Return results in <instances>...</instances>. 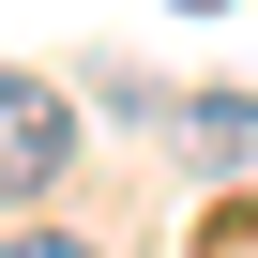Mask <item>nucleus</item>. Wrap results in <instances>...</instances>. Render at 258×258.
I'll use <instances>...</instances> for the list:
<instances>
[{
	"label": "nucleus",
	"instance_id": "nucleus-1",
	"mask_svg": "<svg viewBox=\"0 0 258 258\" xmlns=\"http://www.w3.org/2000/svg\"><path fill=\"white\" fill-rule=\"evenodd\" d=\"M76 167V91L31 76V61H0V198H46Z\"/></svg>",
	"mask_w": 258,
	"mask_h": 258
},
{
	"label": "nucleus",
	"instance_id": "nucleus-2",
	"mask_svg": "<svg viewBox=\"0 0 258 258\" xmlns=\"http://www.w3.org/2000/svg\"><path fill=\"white\" fill-rule=\"evenodd\" d=\"M167 121L198 137V167H228V182H258V91H182Z\"/></svg>",
	"mask_w": 258,
	"mask_h": 258
},
{
	"label": "nucleus",
	"instance_id": "nucleus-3",
	"mask_svg": "<svg viewBox=\"0 0 258 258\" xmlns=\"http://www.w3.org/2000/svg\"><path fill=\"white\" fill-rule=\"evenodd\" d=\"M0 258H91L76 228H16V243H0Z\"/></svg>",
	"mask_w": 258,
	"mask_h": 258
},
{
	"label": "nucleus",
	"instance_id": "nucleus-4",
	"mask_svg": "<svg viewBox=\"0 0 258 258\" xmlns=\"http://www.w3.org/2000/svg\"><path fill=\"white\" fill-rule=\"evenodd\" d=\"M198 16H213V0H198Z\"/></svg>",
	"mask_w": 258,
	"mask_h": 258
}]
</instances>
